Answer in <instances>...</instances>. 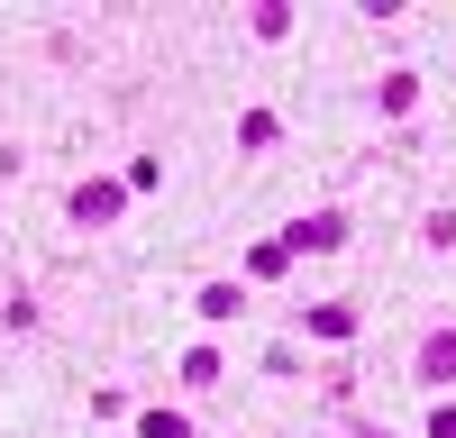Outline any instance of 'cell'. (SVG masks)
<instances>
[{"label": "cell", "mask_w": 456, "mask_h": 438, "mask_svg": "<svg viewBox=\"0 0 456 438\" xmlns=\"http://www.w3.org/2000/svg\"><path fill=\"white\" fill-rule=\"evenodd\" d=\"M238 146H274V110H247V119H238Z\"/></svg>", "instance_id": "obj_6"}, {"label": "cell", "mask_w": 456, "mask_h": 438, "mask_svg": "<svg viewBox=\"0 0 456 438\" xmlns=\"http://www.w3.org/2000/svg\"><path fill=\"white\" fill-rule=\"evenodd\" d=\"M347 328H356L347 302H311V338H347Z\"/></svg>", "instance_id": "obj_4"}, {"label": "cell", "mask_w": 456, "mask_h": 438, "mask_svg": "<svg viewBox=\"0 0 456 438\" xmlns=\"http://www.w3.org/2000/svg\"><path fill=\"white\" fill-rule=\"evenodd\" d=\"M292 247H311V256H329V247H347V219H338V210H320V219H301V229H292Z\"/></svg>", "instance_id": "obj_2"}, {"label": "cell", "mask_w": 456, "mask_h": 438, "mask_svg": "<svg viewBox=\"0 0 456 438\" xmlns=\"http://www.w3.org/2000/svg\"><path fill=\"white\" fill-rule=\"evenodd\" d=\"M119 201H128V182H83V192H73V219L101 229V219H119Z\"/></svg>", "instance_id": "obj_1"}, {"label": "cell", "mask_w": 456, "mask_h": 438, "mask_svg": "<svg viewBox=\"0 0 456 438\" xmlns=\"http://www.w3.org/2000/svg\"><path fill=\"white\" fill-rule=\"evenodd\" d=\"M429 438H456V411H438V420H429Z\"/></svg>", "instance_id": "obj_8"}, {"label": "cell", "mask_w": 456, "mask_h": 438, "mask_svg": "<svg viewBox=\"0 0 456 438\" xmlns=\"http://www.w3.org/2000/svg\"><path fill=\"white\" fill-rule=\"evenodd\" d=\"M420 375H438V384L456 375V338H429V347H420Z\"/></svg>", "instance_id": "obj_5"}, {"label": "cell", "mask_w": 456, "mask_h": 438, "mask_svg": "<svg viewBox=\"0 0 456 438\" xmlns=\"http://www.w3.org/2000/svg\"><path fill=\"white\" fill-rule=\"evenodd\" d=\"M137 429H146V438H192V420H183V411H146Z\"/></svg>", "instance_id": "obj_7"}, {"label": "cell", "mask_w": 456, "mask_h": 438, "mask_svg": "<svg viewBox=\"0 0 456 438\" xmlns=\"http://www.w3.org/2000/svg\"><path fill=\"white\" fill-rule=\"evenodd\" d=\"M247 274H265V283H283V274H292V247H283V238H265V247H247Z\"/></svg>", "instance_id": "obj_3"}]
</instances>
